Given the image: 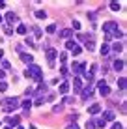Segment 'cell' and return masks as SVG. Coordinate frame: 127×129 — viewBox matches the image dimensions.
<instances>
[{"label": "cell", "mask_w": 127, "mask_h": 129, "mask_svg": "<svg viewBox=\"0 0 127 129\" xmlns=\"http://www.w3.org/2000/svg\"><path fill=\"white\" fill-rule=\"evenodd\" d=\"M24 77H26V79H34V81L41 82V81H43V71H41V68H39V66L30 64L28 69L24 71Z\"/></svg>", "instance_id": "cell-1"}, {"label": "cell", "mask_w": 127, "mask_h": 129, "mask_svg": "<svg viewBox=\"0 0 127 129\" xmlns=\"http://www.w3.org/2000/svg\"><path fill=\"white\" fill-rule=\"evenodd\" d=\"M0 107H2L6 112H11V110H15L17 107H21V103H19V99H17V97H8V99H2Z\"/></svg>", "instance_id": "cell-2"}, {"label": "cell", "mask_w": 127, "mask_h": 129, "mask_svg": "<svg viewBox=\"0 0 127 129\" xmlns=\"http://www.w3.org/2000/svg\"><path fill=\"white\" fill-rule=\"evenodd\" d=\"M103 30L107 32V36H110V38H112V34H114L116 30H118V24H116V23H112V21H108V23H105V24H103Z\"/></svg>", "instance_id": "cell-3"}, {"label": "cell", "mask_w": 127, "mask_h": 129, "mask_svg": "<svg viewBox=\"0 0 127 129\" xmlns=\"http://www.w3.org/2000/svg\"><path fill=\"white\" fill-rule=\"evenodd\" d=\"M58 56V52H56V49H52V47H49L47 49V58H49V66L52 68L54 66V58Z\"/></svg>", "instance_id": "cell-4"}, {"label": "cell", "mask_w": 127, "mask_h": 129, "mask_svg": "<svg viewBox=\"0 0 127 129\" xmlns=\"http://www.w3.org/2000/svg\"><path fill=\"white\" fill-rule=\"evenodd\" d=\"M97 86H99V94H101V95H108V94H110V88H108V84L105 81H99Z\"/></svg>", "instance_id": "cell-5"}, {"label": "cell", "mask_w": 127, "mask_h": 129, "mask_svg": "<svg viewBox=\"0 0 127 129\" xmlns=\"http://www.w3.org/2000/svg\"><path fill=\"white\" fill-rule=\"evenodd\" d=\"M6 122H8V125H10V127H13V125L17 127V125L21 123V118H19V116H8Z\"/></svg>", "instance_id": "cell-6"}, {"label": "cell", "mask_w": 127, "mask_h": 129, "mask_svg": "<svg viewBox=\"0 0 127 129\" xmlns=\"http://www.w3.org/2000/svg\"><path fill=\"white\" fill-rule=\"evenodd\" d=\"M116 118V114L114 112H112V110H105V112H103V122H112V120H114Z\"/></svg>", "instance_id": "cell-7"}, {"label": "cell", "mask_w": 127, "mask_h": 129, "mask_svg": "<svg viewBox=\"0 0 127 129\" xmlns=\"http://www.w3.org/2000/svg\"><path fill=\"white\" fill-rule=\"evenodd\" d=\"M21 60H23L24 62V64H32V62H34V56L32 54H28V52H21Z\"/></svg>", "instance_id": "cell-8"}, {"label": "cell", "mask_w": 127, "mask_h": 129, "mask_svg": "<svg viewBox=\"0 0 127 129\" xmlns=\"http://www.w3.org/2000/svg\"><path fill=\"white\" fill-rule=\"evenodd\" d=\"M6 23H8V24L17 23V15H15L13 11H8V13H6Z\"/></svg>", "instance_id": "cell-9"}, {"label": "cell", "mask_w": 127, "mask_h": 129, "mask_svg": "<svg viewBox=\"0 0 127 129\" xmlns=\"http://www.w3.org/2000/svg\"><path fill=\"white\" fill-rule=\"evenodd\" d=\"M99 110H101V105H99V103H94V105L88 107V112H90V114H97Z\"/></svg>", "instance_id": "cell-10"}, {"label": "cell", "mask_w": 127, "mask_h": 129, "mask_svg": "<svg viewBox=\"0 0 127 129\" xmlns=\"http://www.w3.org/2000/svg\"><path fill=\"white\" fill-rule=\"evenodd\" d=\"M26 32H28V26H26V24H19V26H17V34L26 36Z\"/></svg>", "instance_id": "cell-11"}, {"label": "cell", "mask_w": 127, "mask_h": 129, "mask_svg": "<svg viewBox=\"0 0 127 129\" xmlns=\"http://www.w3.org/2000/svg\"><path fill=\"white\" fill-rule=\"evenodd\" d=\"M71 34H73V30H71V28H64L62 32H60V38L67 39V38H69V36H71Z\"/></svg>", "instance_id": "cell-12"}, {"label": "cell", "mask_w": 127, "mask_h": 129, "mask_svg": "<svg viewBox=\"0 0 127 129\" xmlns=\"http://www.w3.org/2000/svg\"><path fill=\"white\" fill-rule=\"evenodd\" d=\"M73 88H75L77 92H78V90L82 88V81H80L78 77H75V79H73Z\"/></svg>", "instance_id": "cell-13"}, {"label": "cell", "mask_w": 127, "mask_h": 129, "mask_svg": "<svg viewBox=\"0 0 127 129\" xmlns=\"http://www.w3.org/2000/svg\"><path fill=\"white\" fill-rule=\"evenodd\" d=\"M69 92V82H62L60 84V94H67Z\"/></svg>", "instance_id": "cell-14"}, {"label": "cell", "mask_w": 127, "mask_h": 129, "mask_svg": "<svg viewBox=\"0 0 127 129\" xmlns=\"http://www.w3.org/2000/svg\"><path fill=\"white\" fill-rule=\"evenodd\" d=\"M21 107H23L24 110H30V107H32V99H30V97H28V99H26V101H23V103H21Z\"/></svg>", "instance_id": "cell-15"}, {"label": "cell", "mask_w": 127, "mask_h": 129, "mask_svg": "<svg viewBox=\"0 0 127 129\" xmlns=\"http://www.w3.org/2000/svg\"><path fill=\"white\" fill-rule=\"evenodd\" d=\"M110 10L112 11H120L121 10V4L120 2H110Z\"/></svg>", "instance_id": "cell-16"}, {"label": "cell", "mask_w": 127, "mask_h": 129, "mask_svg": "<svg viewBox=\"0 0 127 129\" xmlns=\"http://www.w3.org/2000/svg\"><path fill=\"white\" fill-rule=\"evenodd\" d=\"M75 45H77V41H73V39H67V41H65V49H67V51H71Z\"/></svg>", "instance_id": "cell-17"}, {"label": "cell", "mask_w": 127, "mask_h": 129, "mask_svg": "<svg viewBox=\"0 0 127 129\" xmlns=\"http://www.w3.org/2000/svg\"><path fill=\"white\" fill-rule=\"evenodd\" d=\"M118 88H120V90H125V77L118 79Z\"/></svg>", "instance_id": "cell-18"}, {"label": "cell", "mask_w": 127, "mask_h": 129, "mask_svg": "<svg viewBox=\"0 0 127 129\" xmlns=\"http://www.w3.org/2000/svg\"><path fill=\"white\" fill-rule=\"evenodd\" d=\"M92 94H94V92H92V88H86V90L82 92V97H84V99H88V97H92Z\"/></svg>", "instance_id": "cell-19"}, {"label": "cell", "mask_w": 127, "mask_h": 129, "mask_svg": "<svg viewBox=\"0 0 127 129\" xmlns=\"http://www.w3.org/2000/svg\"><path fill=\"white\" fill-rule=\"evenodd\" d=\"M114 69H116V71L123 69V62H121V60H116V62H114Z\"/></svg>", "instance_id": "cell-20"}, {"label": "cell", "mask_w": 127, "mask_h": 129, "mask_svg": "<svg viewBox=\"0 0 127 129\" xmlns=\"http://www.w3.org/2000/svg\"><path fill=\"white\" fill-rule=\"evenodd\" d=\"M121 49H123V45H121L120 41H118V43H114V45H112V51H114V52H120Z\"/></svg>", "instance_id": "cell-21"}, {"label": "cell", "mask_w": 127, "mask_h": 129, "mask_svg": "<svg viewBox=\"0 0 127 129\" xmlns=\"http://www.w3.org/2000/svg\"><path fill=\"white\" fill-rule=\"evenodd\" d=\"M108 51H110V49H108V45H107V43H103V45H101V54H103V56H107V54H108Z\"/></svg>", "instance_id": "cell-22"}, {"label": "cell", "mask_w": 127, "mask_h": 129, "mask_svg": "<svg viewBox=\"0 0 127 129\" xmlns=\"http://www.w3.org/2000/svg\"><path fill=\"white\" fill-rule=\"evenodd\" d=\"M84 45H86V49H88V51H94V49H95V45H94V41H92V39L84 41Z\"/></svg>", "instance_id": "cell-23"}, {"label": "cell", "mask_w": 127, "mask_h": 129, "mask_svg": "<svg viewBox=\"0 0 127 129\" xmlns=\"http://www.w3.org/2000/svg\"><path fill=\"white\" fill-rule=\"evenodd\" d=\"M36 17H37V19H45V17H47V13L43 11V10H37V11H36Z\"/></svg>", "instance_id": "cell-24"}, {"label": "cell", "mask_w": 127, "mask_h": 129, "mask_svg": "<svg viewBox=\"0 0 127 129\" xmlns=\"http://www.w3.org/2000/svg\"><path fill=\"white\" fill-rule=\"evenodd\" d=\"M56 32V24H49L47 26V34H54Z\"/></svg>", "instance_id": "cell-25"}, {"label": "cell", "mask_w": 127, "mask_h": 129, "mask_svg": "<svg viewBox=\"0 0 127 129\" xmlns=\"http://www.w3.org/2000/svg\"><path fill=\"white\" fill-rule=\"evenodd\" d=\"M34 34H36V38H37V39L43 36V32H41V28H39V26H36V28H34Z\"/></svg>", "instance_id": "cell-26"}, {"label": "cell", "mask_w": 127, "mask_h": 129, "mask_svg": "<svg viewBox=\"0 0 127 129\" xmlns=\"http://www.w3.org/2000/svg\"><path fill=\"white\" fill-rule=\"evenodd\" d=\"M60 73H62V77H67L69 71H67V68H65V66H62V68H60Z\"/></svg>", "instance_id": "cell-27"}, {"label": "cell", "mask_w": 127, "mask_h": 129, "mask_svg": "<svg viewBox=\"0 0 127 129\" xmlns=\"http://www.w3.org/2000/svg\"><path fill=\"white\" fill-rule=\"evenodd\" d=\"M65 60H67V52H60V62L65 64Z\"/></svg>", "instance_id": "cell-28"}, {"label": "cell", "mask_w": 127, "mask_h": 129, "mask_svg": "<svg viewBox=\"0 0 127 129\" xmlns=\"http://www.w3.org/2000/svg\"><path fill=\"white\" fill-rule=\"evenodd\" d=\"M6 90H8V82L0 81V92H6Z\"/></svg>", "instance_id": "cell-29"}, {"label": "cell", "mask_w": 127, "mask_h": 129, "mask_svg": "<svg viewBox=\"0 0 127 129\" xmlns=\"http://www.w3.org/2000/svg\"><path fill=\"white\" fill-rule=\"evenodd\" d=\"M4 34H6V36H11V34H13V28H11V26H6V28H4Z\"/></svg>", "instance_id": "cell-30"}, {"label": "cell", "mask_w": 127, "mask_h": 129, "mask_svg": "<svg viewBox=\"0 0 127 129\" xmlns=\"http://www.w3.org/2000/svg\"><path fill=\"white\" fill-rule=\"evenodd\" d=\"M71 51H73V54H75V56H77V54H80V47H78V45H75V47L71 49Z\"/></svg>", "instance_id": "cell-31"}, {"label": "cell", "mask_w": 127, "mask_h": 129, "mask_svg": "<svg viewBox=\"0 0 127 129\" xmlns=\"http://www.w3.org/2000/svg\"><path fill=\"white\" fill-rule=\"evenodd\" d=\"M97 127L105 129V127H107V122H103V120H97Z\"/></svg>", "instance_id": "cell-32"}, {"label": "cell", "mask_w": 127, "mask_h": 129, "mask_svg": "<svg viewBox=\"0 0 127 129\" xmlns=\"http://www.w3.org/2000/svg\"><path fill=\"white\" fill-rule=\"evenodd\" d=\"M86 129H95V123L92 122V120H90V122H86Z\"/></svg>", "instance_id": "cell-33"}, {"label": "cell", "mask_w": 127, "mask_h": 129, "mask_svg": "<svg viewBox=\"0 0 127 129\" xmlns=\"http://www.w3.org/2000/svg\"><path fill=\"white\" fill-rule=\"evenodd\" d=\"M24 43H26V45H30V47H32V49H34V47H36V45H34V41H32V39H30V38H26V39H24Z\"/></svg>", "instance_id": "cell-34"}, {"label": "cell", "mask_w": 127, "mask_h": 129, "mask_svg": "<svg viewBox=\"0 0 127 129\" xmlns=\"http://www.w3.org/2000/svg\"><path fill=\"white\" fill-rule=\"evenodd\" d=\"M2 66H4V69H10V68H11V64H10L8 60H4V62H2Z\"/></svg>", "instance_id": "cell-35"}, {"label": "cell", "mask_w": 127, "mask_h": 129, "mask_svg": "<svg viewBox=\"0 0 127 129\" xmlns=\"http://www.w3.org/2000/svg\"><path fill=\"white\" fill-rule=\"evenodd\" d=\"M73 28H75V30H80V23H78V21H73Z\"/></svg>", "instance_id": "cell-36"}, {"label": "cell", "mask_w": 127, "mask_h": 129, "mask_svg": "<svg viewBox=\"0 0 127 129\" xmlns=\"http://www.w3.org/2000/svg\"><path fill=\"white\" fill-rule=\"evenodd\" d=\"M60 110H62V107H60V105H54V107H52V112H60Z\"/></svg>", "instance_id": "cell-37"}, {"label": "cell", "mask_w": 127, "mask_h": 129, "mask_svg": "<svg viewBox=\"0 0 127 129\" xmlns=\"http://www.w3.org/2000/svg\"><path fill=\"white\" fill-rule=\"evenodd\" d=\"M112 129H123V125H121V123H118V122H116L114 125H112Z\"/></svg>", "instance_id": "cell-38"}, {"label": "cell", "mask_w": 127, "mask_h": 129, "mask_svg": "<svg viewBox=\"0 0 127 129\" xmlns=\"http://www.w3.org/2000/svg\"><path fill=\"white\" fill-rule=\"evenodd\" d=\"M67 129H78V125H77V123H69Z\"/></svg>", "instance_id": "cell-39"}, {"label": "cell", "mask_w": 127, "mask_h": 129, "mask_svg": "<svg viewBox=\"0 0 127 129\" xmlns=\"http://www.w3.org/2000/svg\"><path fill=\"white\" fill-rule=\"evenodd\" d=\"M4 77H6V71H2V69H0V79H4Z\"/></svg>", "instance_id": "cell-40"}, {"label": "cell", "mask_w": 127, "mask_h": 129, "mask_svg": "<svg viewBox=\"0 0 127 129\" xmlns=\"http://www.w3.org/2000/svg\"><path fill=\"white\" fill-rule=\"evenodd\" d=\"M2 58H4V51L0 49V60H2Z\"/></svg>", "instance_id": "cell-41"}, {"label": "cell", "mask_w": 127, "mask_h": 129, "mask_svg": "<svg viewBox=\"0 0 127 129\" xmlns=\"http://www.w3.org/2000/svg\"><path fill=\"white\" fill-rule=\"evenodd\" d=\"M4 129H11V127H10V125H6V127H4Z\"/></svg>", "instance_id": "cell-42"}, {"label": "cell", "mask_w": 127, "mask_h": 129, "mask_svg": "<svg viewBox=\"0 0 127 129\" xmlns=\"http://www.w3.org/2000/svg\"><path fill=\"white\" fill-rule=\"evenodd\" d=\"M17 129H24V127H21V125H17Z\"/></svg>", "instance_id": "cell-43"}, {"label": "cell", "mask_w": 127, "mask_h": 129, "mask_svg": "<svg viewBox=\"0 0 127 129\" xmlns=\"http://www.w3.org/2000/svg\"><path fill=\"white\" fill-rule=\"evenodd\" d=\"M0 23H2V15H0Z\"/></svg>", "instance_id": "cell-44"}]
</instances>
